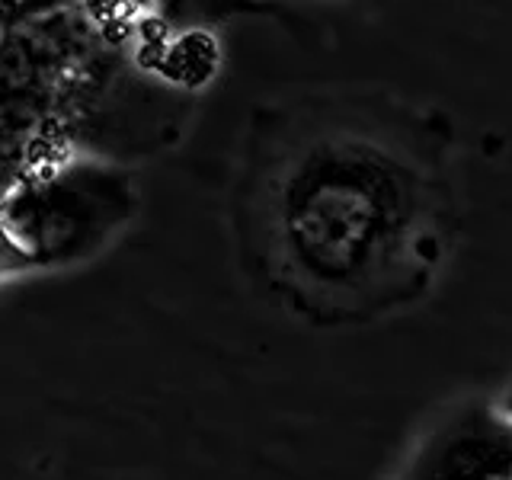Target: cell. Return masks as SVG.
Wrapping results in <instances>:
<instances>
[{
  "instance_id": "6da1fadb",
  "label": "cell",
  "mask_w": 512,
  "mask_h": 480,
  "mask_svg": "<svg viewBox=\"0 0 512 480\" xmlns=\"http://www.w3.org/2000/svg\"><path fill=\"white\" fill-rule=\"evenodd\" d=\"M452 128L388 93H308L260 109L234 176L250 276L317 327L420 301L458 237Z\"/></svg>"
},
{
  "instance_id": "7a4b0ae2",
  "label": "cell",
  "mask_w": 512,
  "mask_h": 480,
  "mask_svg": "<svg viewBox=\"0 0 512 480\" xmlns=\"http://www.w3.org/2000/svg\"><path fill=\"white\" fill-rule=\"evenodd\" d=\"M138 186L125 164L71 154L26 173L0 199L4 276L84 263L138 215Z\"/></svg>"
},
{
  "instance_id": "3957f363",
  "label": "cell",
  "mask_w": 512,
  "mask_h": 480,
  "mask_svg": "<svg viewBox=\"0 0 512 480\" xmlns=\"http://www.w3.org/2000/svg\"><path fill=\"white\" fill-rule=\"evenodd\" d=\"M397 480H512V416L500 404L455 410Z\"/></svg>"
},
{
  "instance_id": "277c9868",
  "label": "cell",
  "mask_w": 512,
  "mask_h": 480,
  "mask_svg": "<svg viewBox=\"0 0 512 480\" xmlns=\"http://www.w3.org/2000/svg\"><path fill=\"white\" fill-rule=\"evenodd\" d=\"M61 7H71V0H20V16H36Z\"/></svg>"
},
{
  "instance_id": "5b68a950",
  "label": "cell",
  "mask_w": 512,
  "mask_h": 480,
  "mask_svg": "<svg viewBox=\"0 0 512 480\" xmlns=\"http://www.w3.org/2000/svg\"><path fill=\"white\" fill-rule=\"evenodd\" d=\"M500 407H503V410H506V413L512 416V384H509V391L503 394V400H500Z\"/></svg>"
},
{
  "instance_id": "8992f818",
  "label": "cell",
  "mask_w": 512,
  "mask_h": 480,
  "mask_svg": "<svg viewBox=\"0 0 512 480\" xmlns=\"http://www.w3.org/2000/svg\"><path fill=\"white\" fill-rule=\"evenodd\" d=\"M0 276H4V263H0Z\"/></svg>"
}]
</instances>
